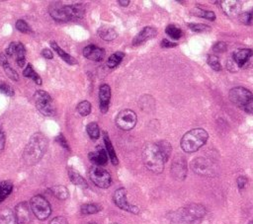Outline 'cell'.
Masks as SVG:
<instances>
[{
  "label": "cell",
  "instance_id": "obj_1",
  "mask_svg": "<svg viewBox=\"0 0 253 224\" xmlns=\"http://www.w3.org/2000/svg\"><path fill=\"white\" fill-rule=\"evenodd\" d=\"M48 147V139L43 134H35L31 137L29 142L27 143L23 158L27 165H35L46 153Z\"/></svg>",
  "mask_w": 253,
  "mask_h": 224
},
{
  "label": "cell",
  "instance_id": "obj_2",
  "mask_svg": "<svg viewBox=\"0 0 253 224\" xmlns=\"http://www.w3.org/2000/svg\"><path fill=\"white\" fill-rule=\"evenodd\" d=\"M143 161L145 166L155 174H161L166 163V160L157 143H148L145 146L143 151Z\"/></svg>",
  "mask_w": 253,
  "mask_h": 224
},
{
  "label": "cell",
  "instance_id": "obj_3",
  "mask_svg": "<svg viewBox=\"0 0 253 224\" xmlns=\"http://www.w3.org/2000/svg\"><path fill=\"white\" fill-rule=\"evenodd\" d=\"M209 138L207 131L204 129H194L187 132L181 138V148L186 153H193L198 151L206 144Z\"/></svg>",
  "mask_w": 253,
  "mask_h": 224
},
{
  "label": "cell",
  "instance_id": "obj_4",
  "mask_svg": "<svg viewBox=\"0 0 253 224\" xmlns=\"http://www.w3.org/2000/svg\"><path fill=\"white\" fill-rule=\"evenodd\" d=\"M229 98L237 108L253 115V94L244 87H235L230 90Z\"/></svg>",
  "mask_w": 253,
  "mask_h": 224
},
{
  "label": "cell",
  "instance_id": "obj_5",
  "mask_svg": "<svg viewBox=\"0 0 253 224\" xmlns=\"http://www.w3.org/2000/svg\"><path fill=\"white\" fill-rule=\"evenodd\" d=\"M205 215V207L198 204H190L177 211L179 220L186 224H199Z\"/></svg>",
  "mask_w": 253,
  "mask_h": 224
},
{
  "label": "cell",
  "instance_id": "obj_6",
  "mask_svg": "<svg viewBox=\"0 0 253 224\" xmlns=\"http://www.w3.org/2000/svg\"><path fill=\"white\" fill-rule=\"evenodd\" d=\"M34 99L35 105L42 115L46 117H52L54 115L55 108L54 105V101L48 92L44 90L36 91L34 95Z\"/></svg>",
  "mask_w": 253,
  "mask_h": 224
},
{
  "label": "cell",
  "instance_id": "obj_7",
  "mask_svg": "<svg viewBox=\"0 0 253 224\" xmlns=\"http://www.w3.org/2000/svg\"><path fill=\"white\" fill-rule=\"evenodd\" d=\"M30 207L32 212L40 220H46L52 213L50 203L41 195H37L31 199Z\"/></svg>",
  "mask_w": 253,
  "mask_h": 224
},
{
  "label": "cell",
  "instance_id": "obj_8",
  "mask_svg": "<svg viewBox=\"0 0 253 224\" xmlns=\"http://www.w3.org/2000/svg\"><path fill=\"white\" fill-rule=\"evenodd\" d=\"M89 177L93 184L101 189H107L111 186L112 178L110 173L100 166H93L89 170Z\"/></svg>",
  "mask_w": 253,
  "mask_h": 224
},
{
  "label": "cell",
  "instance_id": "obj_9",
  "mask_svg": "<svg viewBox=\"0 0 253 224\" xmlns=\"http://www.w3.org/2000/svg\"><path fill=\"white\" fill-rule=\"evenodd\" d=\"M138 121L137 114L132 110H123L116 118V124L120 130L131 131L136 126Z\"/></svg>",
  "mask_w": 253,
  "mask_h": 224
},
{
  "label": "cell",
  "instance_id": "obj_10",
  "mask_svg": "<svg viewBox=\"0 0 253 224\" xmlns=\"http://www.w3.org/2000/svg\"><path fill=\"white\" fill-rule=\"evenodd\" d=\"M113 200L115 205L123 210H126L134 214H138L140 212V208L138 207L131 205L128 202V200H126V190L124 188H120L115 191Z\"/></svg>",
  "mask_w": 253,
  "mask_h": 224
},
{
  "label": "cell",
  "instance_id": "obj_11",
  "mask_svg": "<svg viewBox=\"0 0 253 224\" xmlns=\"http://www.w3.org/2000/svg\"><path fill=\"white\" fill-rule=\"evenodd\" d=\"M6 55L10 57H14L17 66L19 68H24L26 63V49L22 43L13 42L11 43L5 52Z\"/></svg>",
  "mask_w": 253,
  "mask_h": 224
},
{
  "label": "cell",
  "instance_id": "obj_12",
  "mask_svg": "<svg viewBox=\"0 0 253 224\" xmlns=\"http://www.w3.org/2000/svg\"><path fill=\"white\" fill-rule=\"evenodd\" d=\"M191 168L196 174L201 176L210 177L214 175V164L203 157L195 158L191 163Z\"/></svg>",
  "mask_w": 253,
  "mask_h": 224
},
{
  "label": "cell",
  "instance_id": "obj_13",
  "mask_svg": "<svg viewBox=\"0 0 253 224\" xmlns=\"http://www.w3.org/2000/svg\"><path fill=\"white\" fill-rule=\"evenodd\" d=\"M17 224H28L32 221V209L26 202L18 204L14 210Z\"/></svg>",
  "mask_w": 253,
  "mask_h": 224
},
{
  "label": "cell",
  "instance_id": "obj_14",
  "mask_svg": "<svg viewBox=\"0 0 253 224\" xmlns=\"http://www.w3.org/2000/svg\"><path fill=\"white\" fill-rule=\"evenodd\" d=\"M171 175L176 180H184L187 175V162L183 157H176L171 165Z\"/></svg>",
  "mask_w": 253,
  "mask_h": 224
},
{
  "label": "cell",
  "instance_id": "obj_15",
  "mask_svg": "<svg viewBox=\"0 0 253 224\" xmlns=\"http://www.w3.org/2000/svg\"><path fill=\"white\" fill-rule=\"evenodd\" d=\"M63 10H65L68 21L82 19L85 15V6L80 3L65 5L63 6Z\"/></svg>",
  "mask_w": 253,
  "mask_h": 224
},
{
  "label": "cell",
  "instance_id": "obj_16",
  "mask_svg": "<svg viewBox=\"0 0 253 224\" xmlns=\"http://www.w3.org/2000/svg\"><path fill=\"white\" fill-rule=\"evenodd\" d=\"M220 7L226 15L230 17L239 16L241 14V3L236 0H225L220 1Z\"/></svg>",
  "mask_w": 253,
  "mask_h": 224
},
{
  "label": "cell",
  "instance_id": "obj_17",
  "mask_svg": "<svg viewBox=\"0 0 253 224\" xmlns=\"http://www.w3.org/2000/svg\"><path fill=\"white\" fill-rule=\"evenodd\" d=\"M83 55L89 60L101 61L105 57V51L95 45H89L83 49Z\"/></svg>",
  "mask_w": 253,
  "mask_h": 224
},
{
  "label": "cell",
  "instance_id": "obj_18",
  "mask_svg": "<svg viewBox=\"0 0 253 224\" xmlns=\"http://www.w3.org/2000/svg\"><path fill=\"white\" fill-rule=\"evenodd\" d=\"M111 99V88L108 84H102L99 88V102L100 110L103 114H106L109 110V104Z\"/></svg>",
  "mask_w": 253,
  "mask_h": 224
},
{
  "label": "cell",
  "instance_id": "obj_19",
  "mask_svg": "<svg viewBox=\"0 0 253 224\" xmlns=\"http://www.w3.org/2000/svg\"><path fill=\"white\" fill-rule=\"evenodd\" d=\"M88 158L90 161L95 165V166H104L108 162V153L106 149L99 148L96 151L90 152L88 154Z\"/></svg>",
  "mask_w": 253,
  "mask_h": 224
},
{
  "label": "cell",
  "instance_id": "obj_20",
  "mask_svg": "<svg viewBox=\"0 0 253 224\" xmlns=\"http://www.w3.org/2000/svg\"><path fill=\"white\" fill-rule=\"evenodd\" d=\"M253 55V51L250 49H240L235 51L233 53V59L236 63V66L241 69L243 68L246 62L250 59V57Z\"/></svg>",
  "mask_w": 253,
  "mask_h": 224
},
{
  "label": "cell",
  "instance_id": "obj_21",
  "mask_svg": "<svg viewBox=\"0 0 253 224\" xmlns=\"http://www.w3.org/2000/svg\"><path fill=\"white\" fill-rule=\"evenodd\" d=\"M156 34H157L156 29H154L152 27H145L133 40V45L134 46L142 45L143 43L154 38L156 36Z\"/></svg>",
  "mask_w": 253,
  "mask_h": 224
},
{
  "label": "cell",
  "instance_id": "obj_22",
  "mask_svg": "<svg viewBox=\"0 0 253 224\" xmlns=\"http://www.w3.org/2000/svg\"><path fill=\"white\" fill-rule=\"evenodd\" d=\"M0 66H1L6 73V75L14 80V81H18L19 80V75L18 73L10 67L9 62H8V59H7V55L3 52H0Z\"/></svg>",
  "mask_w": 253,
  "mask_h": 224
},
{
  "label": "cell",
  "instance_id": "obj_23",
  "mask_svg": "<svg viewBox=\"0 0 253 224\" xmlns=\"http://www.w3.org/2000/svg\"><path fill=\"white\" fill-rule=\"evenodd\" d=\"M50 15L53 19L58 22H67L68 18L66 16L63 6L60 3H53L50 6Z\"/></svg>",
  "mask_w": 253,
  "mask_h": 224
},
{
  "label": "cell",
  "instance_id": "obj_24",
  "mask_svg": "<svg viewBox=\"0 0 253 224\" xmlns=\"http://www.w3.org/2000/svg\"><path fill=\"white\" fill-rule=\"evenodd\" d=\"M50 44H51L52 49L62 58L63 61L69 63V65H71V66H75V65H77V60H76L73 56H72L71 54H69L68 52H66L65 51H63L55 42L53 41V42H51Z\"/></svg>",
  "mask_w": 253,
  "mask_h": 224
},
{
  "label": "cell",
  "instance_id": "obj_25",
  "mask_svg": "<svg viewBox=\"0 0 253 224\" xmlns=\"http://www.w3.org/2000/svg\"><path fill=\"white\" fill-rule=\"evenodd\" d=\"M0 224H17L15 213L12 209L5 207L0 210Z\"/></svg>",
  "mask_w": 253,
  "mask_h": 224
},
{
  "label": "cell",
  "instance_id": "obj_26",
  "mask_svg": "<svg viewBox=\"0 0 253 224\" xmlns=\"http://www.w3.org/2000/svg\"><path fill=\"white\" fill-rule=\"evenodd\" d=\"M97 34L102 40L107 41V42L114 41L118 36L115 29L110 28V27H101L100 29H98Z\"/></svg>",
  "mask_w": 253,
  "mask_h": 224
},
{
  "label": "cell",
  "instance_id": "obj_27",
  "mask_svg": "<svg viewBox=\"0 0 253 224\" xmlns=\"http://www.w3.org/2000/svg\"><path fill=\"white\" fill-rule=\"evenodd\" d=\"M103 138H104V143H105L106 151H107V153H108V155H109V157H110V159H111L112 163H113L114 165H118V163H119L118 157H117V155H116V152H115V150H114V147H113V145H112V142H111V140H110V138H109V136H108V134H107L106 132H105L104 135H103Z\"/></svg>",
  "mask_w": 253,
  "mask_h": 224
},
{
  "label": "cell",
  "instance_id": "obj_28",
  "mask_svg": "<svg viewBox=\"0 0 253 224\" xmlns=\"http://www.w3.org/2000/svg\"><path fill=\"white\" fill-rule=\"evenodd\" d=\"M51 193L58 200L65 201L70 197V191L65 186H54L50 189Z\"/></svg>",
  "mask_w": 253,
  "mask_h": 224
},
{
  "label": "cell",
  "instance_id": "obj_29",
  "mask_svg": "<svg viewBox=\"0 0 253 224\" xmlns=\"http://www.w3.org/2000/svg\"><path fill=\"white\" fill-rule=\"evenodd\" d=\"M69 176H70V179H71L72 184H74V185H76L80 188H87L88 187L85 179H83V177L76 170L69 169Z\"/></svg>",
  "mask_w": 253,
  "mask_h": 224
},
{
  "label": "cell",
  "instance_id": "obj_30",
  "mask_svg": "<svg viewBox=\"0 0 253 224\" xmlns=\"http://www.w3.org/2000/svg\"><path fill=\"white\" fill-rule=\"evenodd\" d=\"M12 190H13L12 183L8 181L0 182V203L3 202L12 193Z\"/></svg>",
  "mask_w": 253,
  "mask_h": 224
},
{
  "label": "cell",
  "instance_id": "obj_31",
  "mask_svg": "<svg viewBox=\"0 0 253 224\" xmlns=\"http://www.w3.org/2000/svg\"><path fill=\"white\" fill-rule=\"evenodd\" d=\"M124 57H125V53L122 52H117L111 54L107 59V67L109 69H116L122 62Z\"/></svg>",
  "mask_w": 253,
  "mask_h": 224
},
{
  "label": "cell",
  "instance_id": "obj_32",
  "mask_svg": "<svg viewBox=\"0 0 253 224\" xmlns=\"http://www.w3.org/2000/svg\"><path fill=\"white\" fill-rule=\"evenodd\" d=\"M23 75L27 78H31L34 82H36V84L41 85L42 84V78L40 77V75L34 70L33 67L32 65H27L26 69L23 71Z\"/></svg>",
  "mask_w": 253,
  "mask_h": 224
},
{
  "label": "cell",
  "instance_id": "obj_33",
  "mask_svg": "<svg viewBox=\"0 0 253 224\" xmlns=\"http://www.w3.org/2000/svg\"><path fill=\"white\" fill-rule=\"evenodd\" d=\"M86 132L89 136V138L93 140L98 139L100 136V129L97 122H90L86 126Z\"/></svg>",
  "mask_w": 253,
  "mask_h": 224
},
{
  "label": "cell",
  "instance_id": "obj_34",
  "mask_svg": "<svg viewBox=\"0 0 253 224\" xmlns=\"http://www.w3.org/2000/svg\"><path fill=\"white\" fill-rule=\"evenodd\" d=\"M192 14L194 16L203 18V19H207L210 21H215L216 20V14L213 11H209V10H203L201 8H194L192 10Z\"/></svg>",
  "mask_w": 253,
  "mask_h": 224
},
{
  "label": "cell",
  "instance_id": "obj_35",
  "mask_svg": "<svg viewBox=\"0 0 253 224\" xmlns=\"http://www.w3.org/2000/svg\"><path fill=\"white\" fill-rule=\"evenodd\" d=\"M157 145H158V147H160L164 159L166 160V162H167L170 155H171V151H172L171 144L166 140H162L160 142H157Z\"/></svg>",
  "mask_w": 253,
  "mask_h": 224
},
{
  "label": "cell",
  "instance_id": "obj_36",
  "mask_svg": "<svg viewBox=\"0 0 253 224\" xmlns=\"http://www.w3.org/2000/svg\"><path fill=\"white\" fill-rule=\"evenodd\" d=\"M165 33L173 40H179L183 35L182 31L174 25H168L165 29Z\"/></svg>",
  "mask_w": 253,
  "mask_h": 224
},
{
  "label": "cell",
  "instance_id": "obj_37",
  "mask_svg": "<svg viewBox=\"0 0 253 224\" xmlns=\"http://www.w3.org/2000/svg\"><path fill=\"white\" fill-rule=\"evenodd\" d=\"M101 210V207L96 204H85L81 207V213L84 215L95 214Z\"/></svg>",
  "mask_w": 253,
  "mask_h": 224
},
{
  "label": "cell",
  "instance_id": "obj_38",
  "mask_svg": "<svg viewBox=\"0 0 253 224\" xmlns=\"http://www.w3.org/2000/svg\"><path fill=\"white\" fill-rule=\"evenodd\" d=\"M91 109H92V106L88 101L80 102L76 108L78 114L82 117H87L91 113Z\"/></svg>",
  "mask_w": 253,
  "mask_h": 224
},
{
  "label": "cell",
  "instance_id": "obj_39",
  "mask_svg": "<svg viewBox=\"0 0 253 224\" xmlns=\"http://www.w3.org/2000/svg\"><path fill=\"white\" fill-rule=\"evenodd\" d=\"M207 62H208V65L212 68V69H214L215 71H220L221 70V65H220L219 59L217 55L209 54L208 58H207Z\"/></svg>",
  "mask_w": 253,
  "mask_h": 224
},
{
  "label": "cell",
  "instance_id": "obj_40",
  "mask_svg": "<svg viewBox=\"0 0 253 224\" xmlns=\"http://www.w3.org/2000/svg\"><path fill=\"white\" fill-rule=\"evenodd\" d=\"M187 26L191 29L193 32H196V33H204V32H208L210 31V27L208 25L205 24H197V23H189L187 24Z\"/></svg>",
  "mask_w": 253,
  "mask_h": 224
},
{
  "label": "cell",
  "instance_id": "obj_41",
  "mask_svg": "<svg viewBox=\"0 0 253 224\" xmlns=\"http://www.w3.org/2000/svg\"><path fill=\"white\" fill-rule=\"evenodd\" d=\"M16 26V29L21 32V33H24V34H29V33H32V29L31 27L28 25V23L22 19L18 20L15 24Z\"/></svg>",
  "mask_w": 253,
  "mask_h": 224
},
{
  "label": "cell",
  "instance_id": "obj_42",
  "mask_svg": "<svg viewBox=\"0 0 253 224\" xmlns=\"http://www.w3.org/2000/svg\"><path fill=\"white\" fill-rule=\"evenodd\" d=\"M239 21L242 23V24H245V25H250L253 23V9H251L250 11H247V12H243L241 13L239 16Z\"/></svg>",
  "mask_w": 253,
  "mask_h": 224
},
{
  "label": "cell",
  "instance_id": "obj_43",
  "mask_svg": "<svg viewBox=\"0 0 253 224\" xmlns=\"http://www.w3.org/2000/svg\"><path fill=\"white\" fill-rule=\"evenodd\" d=\"M0 92L7 96H10V97L11 96H14V90L7 83H0Z\"/></svg>",
  "mask_w": 253,
  "mask_h": 224
},
{
  "label": "cell",
  "instance_id": "obj_44",
  "mask_svg": "<svg viewBox=\"0 0 253 224\" xmlns=\"http://www.w3.org/2000/svg\"><path fill=\"white\" fill-rule=\"evenodd\" d=\"M228 49V45L225 42H217L213 46V51L215 52H225Z\"/></svg>",
  "mask_w": 253,
  "mask_h": 224
},
{
  "label": "cell",
  "instance_id": "obj_45",
  "mask_svg": "<svg viewBox=\"0 0 253 224\" xmlns=\"http://www.w3.org/2000/svg\"><path fill=\"white\" fill-rule=\"evenodd\" d=\"M56 141L59 143V145H61L63 148H66V149H70V147H69V144H68V141H67V139L65 138V137H63V135H59L58 137H56Z\"/></svg>",
  "mask_w": 253,
  "mask_h": 224
},
{
  "label": "cell",
  "instance_id": "obj_46",
  "mask_svg": "<svg viewBox=\"0 0 253 224\" xmlns=\"http://www.w3.org/2000/svg\"><path fill=\"white\" fill-rule=\"evenodd\" d=\"M5 134H4V131L2 129V126L0 125V150L4 149L5 147Z\"/></svg>",
  "mask_w": 253,
  "mask_h": 224
},
{
  "label": "cell",
  "instance_id": "obj_47",
  "mask_svg": "<svg viewBox=\"0 0 253 224\" xmlns=\"http://www.w3.org/2000/svg\"><path fill=\"white\" fill-rule=\"evenodd\" d=\"M49 224H69V222L63 216H56Z\"/></svg>",
  "mask_w": 253,
  "mask_h": 224
},
{
  "label": "cell",
  "instance_id": "obj_48",
  "mask_svg": "<svg viewBox=\"0 0 253 224\" xmlns=\"http://www.w3.org/2000/svg\"><path fill=\"white\" fill-rule=\"evenodd\" d=\"M236 183H237L238 189H239V190H242V189L245 188V186H246V184H247V179H246L245 177H243V176H240V177L237 178Z\"/></svg>",
  "mask_w": 253,
  "mask_h": 224
},
{
  "label": "cell",
  "instance_id": "obj_49",
  "mask_svg": "<svg viewBox=\"0 0 253 224\" xmlns=\"http://www.w3.org/2000/svg\"><path fill=\"white\" fill-rule=\"evenodd\" d=\"M176 46H177V44L172 43V42H170V41H168V40H166V39H163V40L162 41V47H163V48L169 49V48H174V47H176Z\"/></svg>",
  "mask_w": 253,
  "mask_h": 224
},
{
  "label": "cell",
  "instance_id": "obj_50",
  "mask_svg": "<svg viewBox=\"0 0 253 224\" xmlns=\"http://www.w3.org/2000/svg\"><path fill=\"white\" fill-rule=\"evenodd\" d=\"M42 55H43L45 58H47V59H52V58L54 57L53 52H52L51 50H49V49H44V50L42 51Z\"/></svg>",
  "mask_w": 253,
  "mask_h": 224
},
{
  "label": "cell",
  "instance_id": "obj_51",
  "mask_svg": "<svg viewBox=\"0 0 253 224\" xmlns=\"http://www.w3.org/2000/svg\"><path fill=\"white\" fill-rule=\"evenodd\" d=\"M118 3H119L121 6L126 7V6H128V5L130 4V0H119Z\"/></svg>",
  "mask_w": 253,
  "mask_h": 224
},
{
  "label": "cell",
  "instance_id": "obj_52",
  "mask_svg": "<svg viewBox=\"0 0 253 224\" xmlns=\"http://www.w3.org/2000/svg\"><path fill=\"white\" fill-rule=\"evenodd\" d=\"M248 224H253V220H251V221H250Z\"/></svg>",
  "mask_w": 253,
  "mask_h": 224
},
{
  "label": "cell",
  "instance_id": "obj_53",
  "mask_svg": "<svg viewBox=\"0 0 253 224\" xmlns=\"http://www.w3.org/2000/svg\"><path fill=\"white\" fill-rule=\"evenodd\" d=\"M111 224H120V223H116V222H115V223H111Z\"/></svg>",
  "mask_w": 253,
  "mask_h": 224
},
{
  "label": "cell",
  "instance_id": "obj_54",
  "mask_svg": "<svg viewBox=\"0 0 253 224\" xmlns=\"http://www.w3.org/2000/svg\"><path fill=\"white\" fill-rule=\"evenodd\" d=\"M89 224H96V223H89Z\"/></svg>",
  "mask_w": 253,
  "mask_h": 224
}]
</instances>
